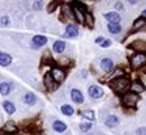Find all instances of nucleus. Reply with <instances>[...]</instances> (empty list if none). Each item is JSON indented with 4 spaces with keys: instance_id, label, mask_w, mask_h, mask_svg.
<instances>
[{
    "instance_id": "1",
    "label": "nucleus",
    "mask_w": 146,
    "mask_h": 135,
    "mask_svg": "<svg viewBox=\"0 0 146 135\" xmlns=\"http://www.w3.org/2000/svg\"><path fill=\"white\" fill-rule=\"evenodd\" d=\"M109 87L117 94H126L130 89V81L128 78L118 77L115 78L109 83Z\"/></svg>"
},
{
    "instance_id": "2",
    "label": "nucleus",
    "mask_w": 146,
    "mask_h": 135,
    "mask_svg": "<svg viewBox=\"0 0 146 135\" xmlns=\"http://www.w3.org/2000/svg\"><path fill=\"white\" fill-rule=\"evenodd\" d=\"M146 64L145 53H136L130 58V65L134 70H138Z\"/></svg>"
},
{
    "instance_id": "3",
    "label": "nucleus",
    "mask_w": 146,
    "mask_h": 135,
    "mask_svg": "<svg viewBox=\"0 0 146 135\" xmlns=\"http://www.w3.org/2000/svg\"><path fill=\"white\" fill-rule=\"evenodd\" d=\"M138 100H139V96L135 92H131V91L126 92L123 96V104L128 108H135Z\"/></svg>"
},
{
    "instance_id": "4",
    "label": "nucleus",
    "mask_w": 146,
    "mask_h": 135,
    "mask_svg": "<svg viewBox=\"0 0 146 135\" xmlns=\"http://www.w3.org/2000/svg\"><path fill=\"white\" fill-rule=\"evenodd\" d=\"M50 73H51V76H52V78L54 79V81L56 82V83H61V82H63V81L65 80V77H66L64 70L61 69V68H57V67L53 68L52 71H51Z\"/></svg>"
},
{
    "instance_id": "5",
    "label": "nucleus",
    "mask_w": 146,
    "mask_h": 135,
    "mask_svg": "<svg viewBox=\"0 0 146 135\" xmlns=\"http://www.w3.org/2000/svg\"><path fill=\"white\" fill-rule=\"evenodd\" d=\"M43 81H44V86H45V88H46L48 91H55V90L57 89L58 83L55 82L54 79L52 78V76H51L50 72H47V73L44 76Z\"/></svg>"
},
{
    "instance_id": "6",
    "label": "nucleus",
    "mask_w": 146,
    "mask_h": 135,
    "mask_svg": "<svg viewBox=\"0 0 146 135\" xmlns=\"http://www.w3.org/2000/svg\"><path fill=\"white\" fill-rule=\"evenodd\" d=\"M88 94L93 99H98V98H101V97L104 96L105 92H104V89L101 87H99L97 84H92L88 89Z\"/></svg>"
},
{
    "instance_id": "7",
    "label": "nucleus",
    "mask_w": 146,
    "mask_h": 135,
    "mask_svg": "<svg viewBox=\"0 0 146 135\" xmlns=\"http://www.w3.org/2000/svg\"><path fill=\"white\" fill-rule=\"evenodd\" d=\"M130 49H133L134 51H136L137 53H145L146 54V42L145 41H141V39H137V41H134L130 46Z\"/></svg>"
},
{
    "instance_id": "8",
    "label": "nucleus",
    "mask_w": 146,
    "mask_h": 135,
    "mask_svg": "<svg viewBox=\"0 0 146 135\" xmlns=\"http://www.w3.org/2000/svg\"><path fill=\"white\" fill-rule=\"evenodd\" d=\"M71 98H72L73 101H74L75 104H78V105L82 104L83 100H84V97H83L82 92H81L79 89H72V90H71Z\"/></svg>"
},
{
    "instance_id": "9",
    "label": "nucleus",
    "mask_w": 146,
    "mask_h": 135,
    "mask_svg": "<svg viewBox=\"0 0 146 135\" xmlns=\"http://www.w3.org/2000/svg\"><path fill=\"white\" fill-rule=\"evenodd\" d=\"M100 67L105 72H110L113 68V61L109 58L102 59L101 62H100Z\"/></svg>"
},
{
    "instance_id": "10",
    "label": "nucleus",
    "mask_w": 146,
    "mask_h": 135,
    "mask_svg": "<svg viewBox=\"0 0 146 135\" xmlns=\"http://www.w3.org/2000/svg\"><path fill=\"white\" fill-rule=\"evenodd\" d=\"M105 16V18L109 21V24H119V21H120V16L116 13V11H110V13H107V14H105L104 15Z\"/></svg>"
},
{
    "instance_id": "11",
    "label": "nucleus",
    "mask_w": 146,
    "mask_h": 135,
    "mask_svg": "<svg viewBox=\"0 0 146 135\" xmlns=\"http://www.w3.org/2000/svg\"><path fill=\"white\" fill-rule=\"evenodd\" d=\"M79 35V29L72 24L68 25L65 28V37H76Z\"/></svg>"
},
{
    "instance_id": "12",
    "label": "nucleus",
    "mask_w": 146,
    "mask_h": 135,
    "mask_svg": "<svg viewBox=\"0 0 146 135\" xmlns=\"http://www.w3.org/2000/svg\"><path fill=\"white\" fill-rule=\"evenodd\" d=\"M13 62V58L7 54V53H2L0 51V65L1 67H8L10 63Z\"/></svg>"
},
{
    "instance_id": "13",
    "label": "nucleus",
    "mask_w": 146,
    "mask_h": 135,
    "mask_svg": "<svg viewBox=\"0 0 146 135\" xmlns=\"http://www.w3.org/2000/svg\"><path fill=\"white\" fill-rule=\"evenodd\" d=\"M105 124H106V126H108V127H110V128L116 127V126L119 124V118L115 115H110L107 117Z\"/></svg>"
},
{
    "instance_id": "14",
    "label": "nucleus",
    "mask_w": 146,
    "mask_h": 135,
    "mask_svg": "<svg viewBox=\"0 0 146 135\" xmlns=\"http://www.w3.org/2000/svg\"><path fill=\"white\" fill-rule=\"evenodd\" d=\"M65 46H66V44H65L64 41H56L54 44H53V50H54L55 53L61 54V53L64 52Z\"/></svg>"
},
{
    "instance_id": "15",
    "label": "nucleus",
    "mask_w": 146,
    "mask_h": 135,
    "mask_svg": "<svg viewBox=\"0 0 146 135\" xmlns=\"http://www.w3.org/2000/svg\"><path fill=\"white\" fill-rule=\"evenodd\" d=\"M66 128H68L66 124L61 122V120H55L54 123H53V130H54L55 132H57V133H63V132L66 131Z\"/></svg>"
},
{
    "instance_id": "16",
    "label": "nucleus",
    "mask_w": 146,
    "mask_h": 135,
    "mask_svg": "<svg viewBox=\"0 0 146 135\" xmlns=\"http://www.w3.org/2000/svg\"><path fill=\"white\" fill-rule=\"evenodd\" d=\"M36 101H37V98L33 92H27V94L24 96V102H25L26 105H28V106L35 105Z\"/></svg>"
},
{
    "instance_id": "17",
    "label": "nucleus",
    "mask_w": 146,
    "mask_h": 135,
    "mask_svg": "<svg viewBox=\"0 0 146 135\" xmlns=\"http://www.w3.org/2000/svg\"><path fill=\"white\" fill-rule=\"evenodd\" d=\"M146 26V19L141 17V18H137V19L134 21L133 24V29L134 31H138V29H143V27Z\"/></svg>"
},
{
    "instance_id": "18",
    "label": "nucleus",
    "mask_w": 146,
    "mask_h": 135,
    "mask_svg": "<svg viewBox=\"0 0 146 135\" xmlns=\"http://www.w3.org/2000/svg\"><path fill=\"white\" fill-rule=\"evenodd\" d=\"M2 106H3V108H5V110L7 112V114H9V115H11V114H14V113L16 112V107H15V105H14L13 102H10V101H8V100H6V101H3V104H2Z\"/></svg>"
},
{
    "instance_id": "19",
    "label": "nucleus",
    "mask_w": 146,
    "mask_h": 135,
    "mask_svg": "<svg viewBox=\"0 0 146 135\" xmlns=\"http://www.w3.org/2000/svg\"><path fill=\"white\" fill-rule=\"evenodd\" d=\"M33 43L37 46H43L47 43V39L46 36H43V35H35L33 37Z\"/></svg>"
},
{
    "instance_id": "20",
    "label": "nucleus",
    "mask_w": 146,
    "mask_h": 135,
    "mask_svg": "<svg viewBox=\"0 0 146 135\" xmlns=\"http://www.w3.org/2000/svg\"><path fill=\"white\" fill-rule=\"evenodd\" d=\"M16 130H17V127L15 126L14 122H11V120H8V122L5 124L3 128H2V131H5L6 133H9V134H11V133L16 132Z\"/></svg>"
},
{
    "instance_id": "21",
    "label": "nucleus",
    "mask_w": 146,
    "mask_h": 135,
    "mask_svg": "<svg viewBox=\"0 0 146 135\" xmlns=\"http://www.w3.org/2000/svg\"><path fill=\"white\" fill-rule=\"evenodd\" d=\"M84 24L89 27V28H93L94 26V18L90 13H86L84 14Z\"/></svg>"
},
{
    "instance_id": "22",
    "label": "nucleus",
    "mask_w": 146,
    "mask_h": 135,
    "mask_svg": "<svg viewBox=\"0 0 146 135\" xmlns=\"http://www.w3.org/2000/svg\"><path fill=\"white\" fill-rule=\"evenodd\" d=\"M108 31L111 34H119L123 29V27L119 24H108Z\"/></svg>"
},
{
    "instance_id": "23",
    "label": "nucleus",
    "mask_w": 146,
    "mask_h": 135,
    "mask_svg": "<svg viewBox=\"0 0 146 135\" xmlns=\"http://www.w3.org/2000/svg\"><path fill=\"white\" fill-rule=\"evenodd\" d=\"M130 90H131V92L137 94V92H143V91L145 90V88H144V86H143L142 83H139V82H134L133 84H130Z\"/></svg>"
},
{
    "instance_id": "24",
    "label": "nucleus",
    "mask_w": 146,
    "mask_h": 135,
    "mask_svg": "<svg viewBox=\"0 0 146 135\" xmlns=\"http://www.w3.org/2000/svg\"><path fill=\"white\" fill-rule=\"evenodd\" d=\"M11 90V87L8 82H2L0 83V94L3 95V96H7Z\"/></svg>"
},
{
    "instance_id": "25",
    "label": "nucleus",
    "mask_w": 146,
    "mask_h": 135,
    "mask_svg": "<svg viewBox=\"0 0 146 135\" xmlns=\"http://www.w3.org/2000/svg\"><path fill=\"white\" fill-rule=\"evenodd\" d=\"M61 112L65 116H71L74 113V109H73V107L71 105H63L61 107Z\"/></svg>"
},
{
    "instance_id": "26",
    "label": "nucleus",
    "mask_w": 146,
    "mask_h": 135,
    "mask_svg": "<svg viewBox=\"0 0 146 135\" xmlns=\"http://www.w3.org/2000/svg\"><path fill=\"white\" fill-rule=\"evenodd\" d=\"M81 115L83 116L86 119H89V120H94L96 119V116H94V112L92 109H87V110H83L81 113Z\"/></svg>"
},
{
    "instance_id": "27",
    "label": "nucleus",
    "mask_w": 146,
    "mask_h": 135,
    "mask_svg": "<svg viewBox=\"0 0 146 135\" xmlns=\"http://www.w3.org/2000/svg\"><path fill=\"white\" fill-rule=\"evenodd\" d=\"M79 127H80V131H81V132H83V133H87V132H89V131L91 130L92 124H91V123H89V122H86V123H81Z\"/></svg>"
},
{
    "instance_id": "28",
    "label": "nucleus",
    "mask_w": 146,
    "mask_h": 135,
    "mask_svg": "<svg viewBox=\"0 0 146 135\" xmlns=\"http://www.w3.org/2000/svg\"><path fill=\"white\" fill-rule=\"evenodd\" d=\"M62 13H63V14H65L68 18H74V17H73L72 9H70L66 5H63V6H62Z\"/></svg>"
},
{
    "instance_id": "29",
    "label": "nucleus",
    "mask_w": 146,
    "mask_h": 135,
    "mask_svg": "<svg viewBox=\"0 0 146 135\" xmlns=\"http://www.w3.org/2000/svg\"><path fill=\"white\" fill-rule=\"evenodd\" d=\"M57 2L56 1H53V2H50L48 3V6H47V13L48 14H51V13H53L55 9H56V7H57Z\"/></svg>"
},
{
    "instance_id": "30",
    "label": "nucleus",
    "mask_w": 146,
    "mask_h": 135,
    "mask_svg": "<svg viewBox=\"0 0 146 135\" xmlns=\"http://www.w3.org/2000/svg\"><path fill=\"white\" fill-rule=\"evenodd\" d=\"M42 7H43V1H40V0H37V1H35V2L33 3L34 10H39Z\"/></svg>"
},
{
    "instance_id": "31",
    "label": "nucleus",
    "mask_w": 146,
    "mask_h": 135,
    "mask_svg": "<svg viewBox=\"0 0 146 135\" xmlns=\"http://www.w3.org/2000/svg\"><path fill=\"white\" fill-rule=\"evenodd\" d=\"M110 45H111V41H110V39H105V41L100 44V46H101V47H104V49L109 47Z\"/></svg>"
},
{
    "instance_id": "32",
    "label": "nucleus",
    "mask_w": 146,
    "mask_h": 135,
    "mask_svg": "<svg viewBox=\"0 0 146 135\" xmlns=\"http://www.w3.org/2000/svg\"><path fill=\"white\" fill-rule=\"evenodd\" d=\"M1 25H5V26L9 25V18L8 17H2L1 18Z\"/></svg>"
},
{
    "instance_id": "33",
    "label": "nucleus",
    "mask_w": 146,
    "mask_h": 135,
    "mask_svg": "<svg viewBox=\"0 0 146 135\" xmlns=\"http://www.w3.org/2000/svg\"><path fill=\"white\" fill-rule=\"evenodd\" d=\"M115 8L118 9V10H123L124 7H123V3H121V2H117V3L115 5Z\"/></svg>"
},
{
    "instance_id": "34",
    "label": "nucleus",
    "mask_w": 146,
    "mask_h": 135,
    "mask_svg": "<svg viewBox=\"0 0 146 135\" xmlns=\"http://www.w3.org/2000/svg\"><path fill=\"white\" fill-rule=\"evenodd\" d=\"M104 41H105V39H102V37H98V39H96V43H97V44H101Z\"/></svg>"
},
{
    "instance_id": "35",
    "label": "nucleus",
    "mask_w": 146,
    "mask_h": 135,
    "mask_svg": "<svg viewBox=\"0 0 146 135\" xmlns=\"http://www.w3.org/2000/svg\"><path fill=\"white\" fill-rule=\"evenodd\" d=\"M0 135H11V134H9V133H6L5 131H0Z\"/></svg>"
},
{
    "instance_id": "36",
    "label": "nucleus",
    "mask_w": 146,
    "mask_h": 135,
    "mask_svg": "<svg viewBox=\"0 0 146 135\" xmlns=\"http://www.w3.org/2000/svg\"><path fill=\"white\" fill-rule=\"evenodd\" d=\"M142 15H143V16H145V17H146V9H145V10H143V13H142Z\"/></svg>"
},
{
    "instance_id": "37",
    "label": "nucleus",
    "mask_w": 146,
    "mask_h": 135,
    "mask_svg": "<svg viewBox=\"0 0 146 135\" xmlns=\"http://www.w3.org/2000/svg\"><path fill=\"white\" fill-rule=\"evenodd\" d=\"M145 135H146V134H145Z\"/></svg>"
}]
</instances>
